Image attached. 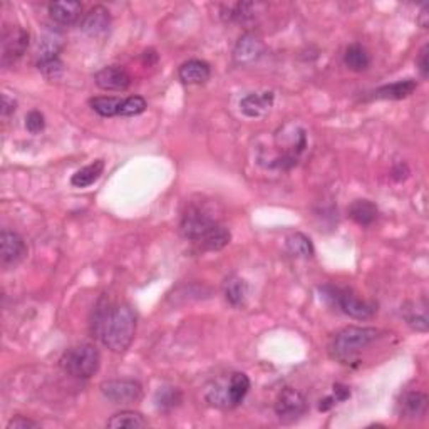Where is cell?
<instances>
[{
	"label": "cell",
	"instance_id": "obj_1",
	"mask_svg": "<svg viewBox=\"0 0 429 429\" xmlns=\"http://www.w3.org/2000/svg\"><path fill=\"white\" fill-rule=\"evenodd\" d=\"M136 332V315L126 304L112 305L101 297L91 319V334L112 352H123L129 347Z\"/></svg>",
	"mask_w": 429,
	"mask_h": 429
},
{
	"label": "cell",
	"instance_id": "obj_2",
	"mask_svg": "<svg viewBox=\"0 0 429 429\" xmlns=\"http://www.w3.org/2000/svg\"><path fill=\"white\" fill-rule=\"evenodd\" d=\"M183 237L196 242L203 250L218 252L230 243V230L220 223L211 215V211L200 205H192L183 213L182 225H180Z\"/></svg>",
	"mask_w": 429,
	"mask_h": 429
},
{
	"label": "cell",
	"instance_id": "obj_3",
	"mask_svg": "<svg viewBox=\"0 0 429 429\" xmlns=\"http://www.w3.org/2000/svg\"><path fill=\"white\" fill-rule=\"evenodd\" d=\"M379 337V331L374 327H351L342 329L334 337L331 344L332 359L342 364H352L365 347H369Z\"/></svg>",
	"mask_w": 429,
	"mask_h": 429
},
{
	"label": "cell",
	"instance_id": "obj_4",
	"mask_svg": "<svg viewBox=\"0 0 429 429\" xmlns=\"http://www.w3.org/2000/svg\"><path fill=\"white\" fill-rule=\"evenodd\" d=\"M275 141L282 150V155H277L270 161L269 166L278 170H290L297 165L300 156L307 150V133L300 126L288 123L275 133Z\"/></svg>",
	"mask_w": 429,
	"mask_h": 429
},
{
	"label": "cell",
	"instance_id": "obj_5",
	"mask_svg": "<svg viewBox=\"0 0 429 429\" xmlns=\"http://www.w3.org/2000/svg\"><path fill=\"white\" fill-rule=\"evenodd\" d=\"M61 365L71 376L89 379L98 372L99 365H101V355L93 344H79L64 352Z\"/></svg>",
	"mask_w": 429,
	"mask_h": 429
},
{
	"label": "cell",
	"instance_id": "obj_6",
	"mask_svg": "<svg viewBox=\"0 0 429 429\" xmlns=\"http://www.w3.org/2000/svg\"><path fill=\"white\" fill-rule=\"evenodd\" d=\"M322 297L325 300H329L334 307H337L341 312H344L349 317L365 320L371 319L376 314V305L371 302L360 300L354 292L344 287H334V286H325L320 288Z\"/></svg>",
	"mask_w": 429,
	"mask_h": 429
},
{
	"label": "cell",
	"instance_id": "obj_7",
	"mask_svg": "<svg viewBox=\"0 0 429 429\" xmlns=\"http://www.w3.org/2000/svg\"><path fill=\"white\" fill-rule=\"evenodd\" d=\"M101 392L114 404H129L141 399L143 387L134 379H112L101 384Z\"/></svg>",
	"mask_w": 429,
	"mask_h": 429
},
{
	"label": "cell",
	"instance_id": "obj_8",
	"mask_svg": "<svg viewBox=\"0 0 429 429\" xmlns=\"http://www.w3.org/2000/svg\"><path fill=\"white\" fill-rule=\"evenodd\" d=\"M29 47V33L19 25L6 27L2 33V64H16Z\"/></svg>",
	"mask_w": 429,
	"mask_h": 429
},
{
	"label": "cell",
	"instance_id": "obj_9",
	"mask_svg": "<svg viewBox=\"0 0 429 429\" xmlns=\"http://www.w3.org/2000/svg\"><path fill=\"white\" fill-rule=\"evenodd\" d=\"M27 255L24 238L12 230H4L0 233V264L4 269L16 267Z\"/></svg>",
	"mask_w": 429,
	"mask_h": 429
},
{
	"label": "cell",
	"instance_id": "obj_10",
	"mask_svg": "<svg viewBox=\"0 0 429 429\" xmlns=\"http://www.w3.org/2000/svg\"><path fill=\"white\" fill-rule=\"evenodd\" d=\"M307 411V403L305 397L300 394L299 391L287 387L280 392L277 397V403H275V413L277 416L286 423L297 421L300 416H304Z\"/></svg>",
	"mask_w": 429,
	"mask_h": 429
},
{
	"label": "cell",
	"instance_id": "obj_11",
	"mask_svg": "<svg viewBox=\"0 0 429 429\" xmlns=\"http://www.w3.org/2000/svg\"><path fill=\"white\" fill-rule=\"evenodd\" d=\"M264 52H265V46L259 35L254 33H247L238 39L237 46H235L233 51V57L237 64L250 66L255 64V62L264 56Z\"/></svg>",
	"mask_w": 429,
	"mask_h": 429
},
{
	"label": "cell",
	"instance_id": "obj_12",
	"mask_svg": "<svg viewBox=\"0 0 429 429\" xmlns=\"http://www.w3.org/2000/svg\"><path fill=\"white\" fill-rule=\"evenodd\" d=\"M94 81L105 91H124L129 88L131 76L119 66H107L94 76Z\"/></svg>",
	"mask_w": 429,
	"mask_h": 429
},
{
	"label": "cell",
	"instance_id": "obj_13",
	"mask_svg": "<svg viewBox=\"0 0 429 429\" xmlns=\"http://www.w3.org/2000/svg\"><path fill=\"white\" fill-rule=\"evenodd\" d=\"M111 25V17L107 8L102 6L93 7L91 11L84 16L83 22H81V29L84 34L91 35V37H102Z\"/></svg>",
	"mask_w": 429,
	"mask_h": 429
},
{
	"label": "cell",
	"instance_id": "obj_14",
	"mask_svg": "<svg viewBox=\"0 0 429 429\" xmlns=\"http://www.w3.org/2000/svg\"><path fill=\"white\" fill-rule=\"evenodd\" d=\"M274 93L272 91H260L252 93L240 101V111L247 117H260L265 116L274 106Z\"/></svg>",
	"mask_w": 429,
	"mask_h": 429
},
{
	"label": "cell",
	"instance_id": "obj_15",
	"mask_svg": "<svg viewBox=\"0 0 429 429\" xmlns=\"http://www.w3.org/2000/svg\"><path fill=\"white\" fill-rule=\"evenodd\" d=\"M178 74L180 79H182L184 84H203L210 79L211 69L205 61L192 59V61L184 62V64L180 67Z\"/></svg>",
	"mask_w": 429,
	"mask_h": 429
},
{
	"label": "cell",
	"instance_id": "obj_16",
	"mask_svg": "<svg viewBox=\"0 0 429 429\" xmlns=\"http://www.w3.org/2000/svg\"><path fill=\"white\" fill-rule=\"evenodd\" d=\"M83 4L81 2H52L49 6V13L57 24L71 25L81 17Z\"/></svg>",
	"mask_w": 429,
	"mask_h": 429
},
{
	"label": "cell",
	"instance_id": "obj_17",
	"mask_svg": "<svg viewBox=\"0 0 429 429\" xmlns=\"http://www.w3.org/2000/svg\"><path fill=\"white\" fill-rule=\"evenodd\" d=\"M399 406H401V414H403L404 418L409 419L423 418L428 409V396L418 391L406 392L403 399H401Z\"/></svg>",
	"mask_w": 429,
	"mask_h": 429
},
{
	"label": "cell",
	"instance_id": "obj_18",
	"mask_svg": "<svg viewBox=\"0 0 429 429\" xmlns=\"http://www.w3.org/2000/svg\"><path fill=\"white\" fill-rule=\"evenodd\" d=\"M416 89H418L416 81L404 79V81H397V83L382 86V88L376 89L372 94L376 99H394V101H399V99L411 96Z\"/></svg>",
	"mask_w": 429,
	"mask_h": 429
},
{
	"label": "cell",
	"instance_id": "obj_19",
	"mask_svg": "<svg viewBox=\"0 0 429 429\" xmlns=\"http://www.w3.org/2000/svg\"><path fill=\"white\" fill-rule=\"evenodd\" d=\"M403 317L406 319L411 327L416 329L419 332L428 331V304L426 299L419 302H409L404 305Z\"/></svg>",
	"mask_w": 429,
	"mask_h": 429
},
{
	"label": "cell",
	"instance_id": "obj_20",
	"mask_svg": "<svg viewBox=\"0 0 429 429\" xmlns=\"http://www.w3.org/2000/svg\"><path fill=\"white\" fill-rule=\"evenodd\" d=\"M250 389V379L247 374L243 372H235L230 377L227 384V399H228V408H235L245 399L247 392Z\"/></svg>",
	"mask_w": 429,
	"mask_h": 429
},
{
	"label": "cell",
	"instance_id": "obj_21",
	"mask_svg": "<svg viewBox=\"0 0 429 429\" xmlns=\"http://www.w3.org/2000/svg\"><path fill=\"white\" fill-rule=\"evenodd\" d=\"M62 49V37L56 30H47L39 40L37 47V62L59 59V52Z\"/></svg>",
	"mask_w": 429,
	"mask_h": 429
},
{
	"label": "cell",
	"instance_id": "obj_22",
	"mask_svg": "<svg viewBox=\"0 0 429 429\" xmlns=\"http://www.w3.org/2000/svg\"><path fill=\"white\" fill-rule=\"evenodd\" d=\"M377 206L369 200H355L349 206V216L358 225L369 227L377 218Z\"/></svg>",
	"mask_w": 429,
	"mask_h": 429
},
{
	"label": "cell",
	"instance_id": "obj_23",
	"mask_svg": "<svg viewBox=\"0 0 429 429\" xmlns=\"http://www.w3.org/2000/svg\"><path fill=\"white\" fill-rule=\"evenodd\" d=\"M225 299H227L233 307H240L245 304L247 295H248V286L247 282L237 275H232L225 280L223 286Z\"/></svg>",
	"mask_w": 429,
	"mask_h": 429
},
{
	"label": "cell",
	"instance_id": "obj_24",
	"mask_svg": "<svg viewBox=\"0 0 429 429\" xmlns=\"http://www.w3.org/2000/svg\"><path fill=\"white\" fill-rule=\"evenodd\" d=\"M102 171H105V161L98 160L91 163V165L84 166L83 170L78 171V173L72 175L71 183L74 184L76 188H88L91 187L94 182H98L99 176L102 175Z\"/></svg>",
	"mask_w": 429,
	"mask_h": 429
},
{
	"label": "cell",
	"instance_id": "obj_25",
	"mask_svg": "<svg viewBox=\"0 0 429 429\" xmlns=\"http://www.w3.org/2000/svg\"><path fill=\"white\" fill-rule=\"evenodd\" d=\"M344 62L351 71L363 72L371 64V56H369V52L365 51V47L360 46V44H351V46L346 49Z\"/></svg>",
	"mask_w": 429,
	"mask_h": 429
},
{
	"label": "cell",
	"instance_id": "obj_26",
	"mask_svg": "<svg viewBox=\"0 0 429 429\" xmlns=\"http://www.w3.org/2000/svg\"><path fill=\"white\" fill-rule=\"evenodd\" d=\"M107 428L112 429H119V428H146L148 421L144 419L141 413H136V411H123V413H117L112 416L110 421L106 424Z\"/></svg>",
	"mask_w": 429,
	"mask_h": 429
},
{
	"label": "cell",
	"instance_id": "obj_27",
	"mask_svg": "<svg viewBox=\"0 0 429 429\" xmlns=\"http://www.w3.org/2000/svg\"><path fill=\"white\" fill-rule=\"evenodd\" d=\"M288 254L299 259H310L314 255V245L304 233H293L287 238Z\"/></svg>",
	"mask_w": 429,
	"mask_h": 429
},
{
	"label": "cell",
	"instance_id": "obj_28",
	"mask_svg": "<svg viewBox=\"0 0 429 429\" xmlns=\"http://www.w3.org/2000/svg\"><path fill=\"white\" fill-rule=\"evenodd\" d=\"M89 105L99 116L102 117H112L119 116V107L123 105V99L121 98H112V96H99L93 98L89 101Z\"/></svg>",
	"mask_w": 429,
	"mask_h": 429
},
{
	"label": "cell",
	"instance_id": "obj_29",
	"mask_svg": "<svg viewBox=\"0 0 429 429\" xmlns=\"http://www.w3.org/2000/svg\"><path fill=\"white\" fill-rule=\"evenodd\" d=\"M225 13L223 17L230 22H238V24H245L247 20H250L254 17V4L247 2H238L232 4V6H225Z\"/></svg>",
	"mask_w": 429,
	"mask_h": 429
},
{
	"label": "cell",
	"instance_id": "obj_30",
	"mask_svg": "<svg viewBox=\"0 0 429 429\" xmlns=\"http://www.w3.org/2000/svg\"><path fill=\"white\" fill-rule=\"evenodd\" d=\"M155 403L160 411H170L182 403V392L176 387H160L155 396Z\"/></svg>",
	"mask_w": 429,
	"mask_h": 429
},
{
	"label": "cell",
	"instance_id": "obj_31",
	"mask_svg": "<svg viewBox=\"0 0 429 429\" xmlns=\"http://www.w3.org/2000/svg\"><path fill=\"white\" fill-rule=\"evenodd\" d=\"M146 99L141 96H131L123 99V105L119 107V116L124 117H131V116H138L141 112L146 111Z\"/></svg>",
	"mask_w": 429,
	"mask_h": 429
},
{
	"label": "cell",
	"instance_id": "obj_32",
	"mask_svg": "<svg viewBox=\"0 0 429 429\" xmlns=\"http://www.w3.org/2000/svg\"><path fill=\"white\" fill-rule=\"evenodd\" d=\"M37 67L47 79H52V81L61 78L62 72H64V66H62L61 59H51V61L37 62Z\"/></svg>",
	"mask_w": 429,
	"mask_h": 429
},
{
	"label": "cell",
	"instance_id": "obj_33",
	"mask_svg": "<svg viewBox=\"0 0 429 429\" xmlns=\"http://www.w3.org/2000/svg\"><path fill=\"white\" fill-rule=\"evenodd\" d=\"M25 128L29 133L37 134L46 128V121H44V114L39 111H30L25 117Z\"/></svg>",
	"mask_w": 429,
	"mask_h": 429
},
{
	"label": "cell",
	"instance_id": "obj_34",
	"mask_svg": "<svg viewBox=\"0 0 429 429\" xmlns=\"http://www.w3.org/2000/svg\"><path fill=\"white\" fill-rule=\"evenodd\" d=\"M35 428H39V424L33 421V419H27L24 416H16L7 424V429H35Z\"/></svg>",
	"mask_w": 429,
	"mask_h": 429
},
{
	"label": "cell",
	"instance_id": "obj_35",
	"mask_svg": "<svg viewBox=\"0 0 429 429\" xmlns=\"http://www.w3.org/2000/svg\"><path fill=\"white\" fill-rule=\"evenodd\" d=\"M428 46H424L421 49V52H419V57H418V67H419V72H421L423 78H428L429 74V61H428Z\"/></svg>",
	"mask_w": 429,
	"mask_h": 429
},
{
	"label": "cell",
	"instance_id": "obj_36",
	"mask_svg": "<svg viewBox=\"0 0 429 429\" xmlns=\"http://www.w3.org/2000/svg\"><path fill=\"white\" fill-rule=\"evenodd\" d=\"M16 106H17V102L13 101V99L8 98L7 94H4V96H2V117H4V119H7L8 116L13 114V111H16Z\"/></svg>",
	"mask_w": 429,
	"mask_h": 429
},
{
	"label": "cell",
	"instance_id": "obj_37",
	"mask_svg": "<svg viewBox=\"0 0 429 429\" xmlns=\"http://www.w3.org/2000/svg\"><path fill=\"white\" fill-rule=\"evenodd\" d=\"M349 396V387L342 386V384H336V386H334V397H336V401H346Z\"/></svg>",
	"mask_w": 429,
	"mask_h": 429
},
{
	"label": "cell",
	"instance_id": "obj_38",
	"mask_svg": "<svg viewBox=\"0 0 429 429\" xmlns=\"http://www.w3.org/2000/svg\"><path fill=\"white\" fill-rule=\"evenodd\" d=\"M428 11H429V6H423L421 13H419V24H421L424 27V29H426V27H428V17H429Z\"/></svg>",
	"mask_w": 429,
	"mask_h": 429
}]
</instances>
